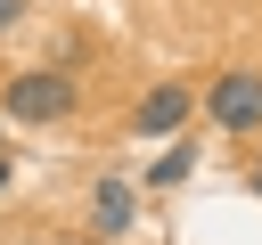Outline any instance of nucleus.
Wrapping results in <instances>:
<instances>
[{
  "label": "nucleus",
  "instance_id": "1",
  "mask_svg": "<svg viewBox=\"0 0 262 245\" xmlns=\"http://www.w3.org/2000/svg\"><path fill=\"white\" fill-rule=\"evenodd\" d=\"M66 106H74L66 65H25V74L8 82V114H16V122H57Z\"/></svg>",
  "mask_w": 262,
  "mask_h": 245
},
{
  "label": "nucleus",
  "instance_id": "2",
  "mask_svg": "<svg viewBox=\"0 0 262 245\" xmlns=\"http://www.w3.org/2000/svg\"><path fill=\"white\" fill-rule=\"evenodd\" d=\"M205 114H213V131H262V74L229 65V74L205 90Z\"/></svg>",
  "mask_w": 262,
  "mask_h": 245
},
{
  "label": "nucleus",
  "instance_id": "3",
  "mask_svg": "<svg viewBox=\"0 0 262 245\" xmlns=\"http://www.w3.org/2000/svg\"><path fill=\"white\" fill-rule=\"evenodd\" d=\"M188 114H196V98H188L180 82H156V90L139 98V114H131V131H147V139H164V131H180Z\"/></svg>",
  "mask_w": 262,
  "mask_h": 245
},
{
  "label": "nucleus",
  "instance_id": "4",
  "mask_svg": "<svg viewBox=\"0 0 262 245\" xmlns=\"http://www.w3.org/2000/svg\"><path fill=\"white\" fill-rule=\"evenodd\" d=\"M131 212H139V188H131V180H98V188H90V229H98V237H123Z\"/></svg>",
  "mask_w": 262,
  "mask_h": 245
},
{
  "label": "nucleus",
  "instance_id": "5",
  "mask_svg": "<svg viewBox=\"0 0 262 245\" xmlns=\"http://www.w3.org/2000/svg\"><path fill=\"white\" fill-rule=\"evenodd\" d=\"M188 172H196V155H188V147H164V155H156V172H147V188H180Z\"/></svg>",
  "mask_w": 262,
  "mask_h": 245
},
{
  "label": "nucleus",
  "instance_id": "6",
  "mask_svg": "<svg viewBox=\"0 0 262 245\" xmlns=\"http://www.w3.org/2000/svg\"><path fill=\"white\" fill-rule=\"evenodd\" d=\"M16 16H25V0H0V33H8V24H16Z\"/></svg>",
  "mask_w": 262,
  "mask_h": 245
},
{
  "label": "nucleus",
  "instance_id": "7",
  "mask_svg": "<svg viewBox=\"0 0 262 245\" xmlns=\"http://www.w3.org/2000/svg\"><path fill=\"white\" fill-rule=\"evenodd\" d=\"M246 188H254V196H262V163H254V180H246Z\"/></svg>",
  "mask_w": 262,
  "mask_h": 245
},
{
  "label": "nucleus",
  "instance_id": "8",
  "mask_svg": "<svg viewBox=\"0 0 262 245\" xmlns=\"http://www.w3.org/2000/svg\"><path fill=\"white\" fill-rule=\"evenodd\" d=\"M0 188H8V155H0Z\"/></svg>",
  "mask_w": 262,
  "mask_h": 245
}]
</instances>
